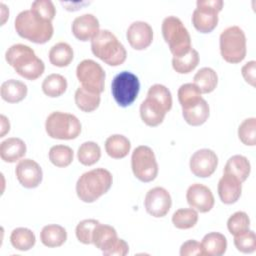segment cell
Listing matches in <instances>:
<instances>
[{"instance_id":"obj_1","label":"cell","mask_w":256,"mask_h":256,"mask_svg":"<svg viewBox=\"0 0 256 256\" xmlns=\"http://www.w3.org/2000/svg\"><path fill=\"white\" fill-rule=\"evenodd\" d=\"M7 63L17 74L27 80L38 79L45 70L44 62L38 58L34 50L24 44H14L5 53Z\"/></svg>"},{"instance_id":"obj_2","label":"cell","mask_w":256,"mask_h":256,"mask_svg":"<svg viewBox=\"0 0 256 256\" xmlns=\"http://www.w3.org/2000/svg\"><path fill=\"white\" fill-rule=\"evenodd\" d=\"M112 182V174L107 169H92L78 178L76 183L77 196L85 203H92L109 191Z\"/></svg>"},{"instance_id":"obj_3","label":"cell","mask_w":256,"mask_h":256,"mask_svg":"<svg viewBox=\"0 0 256 256\" xmlns=\"http://www.w3.org/2000/svg\"><path fill=\"white\" fill-rule=\"evenodd\" d=\"M14 26L20 37L36 44L48 42L54 33L52 22L41 19L31 10L20 12L15 18Z\"/></svg>"},{"instance_id":"obj_4","label":"cell","mask_w":256,"mask_h":256,"mask_svg":"<svg viewBox=\"0 0 256 256\" xmlns=\"http://www.w3.org/2000/svg\"><path fill=\"white\" fill-rule=\"evenodd\" d=\"M92 53L109 66L123 64L127 57L124 45L109 30H100L91 40Z\"/></svg>"},{"instance_id":"obj_5","label":"cell","mask_w":256,"mask_h":256,"mask_svg":"<svg viewBox=\"0 0 256 256\" xmlns=\"http://www.w3.org/2000/svg\"><path fill=\"white\" fill-rule=\"evenodd\" d=\"M161 29L163 38L173 56L184 55L192 48L190 34L178 17H166L162 22Z\"/></svg>"},{"instance_id":"obj_6","label":"cell","mask_w":256,"mask_h":256,"mask_svg":"<svg viewBox=\"0 0 256 256\" xmlns=\"http://www.w3.org/2000/svg\"><path fill=\"white\" fill-rule=\"evenodd\" d=\"M45 129L51 138L72 140L79 136L81 123L73 114L55 111L48 115L45 122Z\"/></svg>"},{"instance_id":"obj_7","label":"cell","mask_w":256,"mask_h":256,"mask_svg":"<svg viewBox=\"0 0 256 256\" xmlns=\"http://www.w3.org/2000/svg\"><path fill=\"white\" fill-rule=\"evenodd\" d=\"M220 52L228 63H240L246 56V37L239 26H230L220 34Z\"/></svg>"},{"instance_id":"obj_8","label":"cell","mask_w":256,"mask_h":256,"mask_svg":"<svg viewBox=\"0 0 256 256\" xmlns=\"http://www.w3.org/2000/svg\"><path fill=\"white\" fill-rule=\"evenodd\" d=\"M139 90L138 77L129 71L120 72L112 80V96L120 107L130 106L136 100Z\"/></svg>"},{"instance_id":"obj_9","label":"cell","mask_w":256,"mask_h":256,"mask_svg":"<svg viewBox=\"0 0 256 256\" xmlns=\"http://www.w3.org/2000/svg\"><path fill=\"white\" fill-rule=\"evenodd\" d=\"M131 168L138 180L146 183L153 181L158 174V164L153 150L146 145L136 147L131 156Z\"/></svg>"},{"instance_id":"obj_10","label":"cell","mask_w":256,"mask_h":256,"mask_svg":"<svg viewBox=\"0 0 256 256\" xmlns=\"http://www.w3.org/2000/svg\"><path fill=\"white\" fill-rule=\"evenodd\" d=\"M192 14V24L200 33L212 32L218 24V13L223 8L222 0H198Z\"/></svg>"},{"instance_id":"obj_11","label":"cell","mask_w":256,"mask_h":256,"mask_svg":"<svg viewBox=\"0 0 256 256\" xmlns=\"http://www.w3.org/2000/svg\"><path fill=\"white\" fill-rule=\"evenodd\" d=\"M76 76L81 86L101 94L105 89V71L94 60L85 59L76 68Z\"/></svg>"},{"instance_id":"obj_12","label":"cell","mask_w":256,"mask_h":256,"mask_svg":"<svg viewBox=\"0 0 256 256\" xmlns=\"http://www.w3.org/2000/svg\"><path fill=\"white\" fill-rule=\"evenodd\" d=\"M145 209L153 217H164L170 210L172 199L169 192L163 187H154L150 189L144 200Z\"/></svg>"},{"instance_id":"obj_13","label":"cell","mask_w":256,"mask_h":256,"mask_svg":"<svg viewBox=\"0 0 256 256\" xmlns=\"http://www.w3.org/2000/svg\"><path fill=\"white\" fill-rule=\"evenodd\" d=\"M189 165L191 172L195 176L206 178L215 172L218 166V157L213 150L203 148L197 150L191 156Z\"/></svg>"},{"instance_id":"obj_14","label":"cell","mask_w":256,"mask_h":256,"mask_svg":"<svg viewBox=\"0 0 256 256\" xmlns=\"http://www.w3.org/2000/svg\"><path fill=\"white\" fill-rule=\"evenodd\" d=\"M16 178L19 183L28 189L36 188L42 182L43 172L40 165L29 158L22 159L15 168Z\"/></svg>"},{"instance_id":"obj_15","label":"cell","mask_w":256,"mask_h":256,"mask_svg":"<svg viewBox=\"0 0 256 256\" xmlns=\"http://www.w3.org/2000/svg\"><path fill=\"white\" fill-rule=\"evenodd\" d=\"M186 199L189 206L200 213L209 212L213 208L215 202L210 188L200 183H195L189 186L186 192Z\"/></svg>"},{"instance_id":"obj_16","label":"cell","mask_w":256,"mask_h":256,"mask_svg":"<svg viewBox=\"0 0 256 256\" xmlns=\"http://www.w3.org/2000/svg\"><path fill=\"white\" fill-rule=\"evenodd\" d=\"M127 40L135 50H144L153 41L152 27L144 21H135L127 29Z\"/></svg>"},{"instance_id":"obj_17","label":"cell","mask_w":256,"mask_h":256,"mask_svg":"<svg viewBox=\"0 0 256 256\" xmlns=\"http://www.w3.org/2000/svg\"><path fill=\"white\" fill-rule=\"evenodd\" d=\"M98 19L93 14H83L74 19L72 33L80 41L92 40L100 31Z\"/></svg>"},{"instance_id":"obj_18","label":"cell","mask_w":256,"mask_h":256,"mask_svg":"<svg viewBox=\"0 0 256 256\" xmlns=\"http://www.w3.org/2000/svg\"><path fill=\"white\" fill-rule=\"evenodd\" d=\"M169 110L154 98L146 97L140 105V116L142 121L151 127L160 125Z\"/></svg>"},{"instance_id":"obj_19","label":"cell","mask_w":256,"mask_h":256,"mask_svg":"<svg viewBox=\"0 0 256 256\" xmlns=\"http://www.w3.org/2000/svg\"><path fill=\"white\" fill-rule=\"evenodd\" d=\"M218 195L224 204H233L238 201L242 192V182L235 176L223 174L218 182Z\"/></svg>"},{"instance_id":"obj_20","label":"cell","mask_w":256,"mask_h":256,"mask_svg":"<svg viewBox=\"0 0 256 256\" xmlns=\"http://www.w3.org/2000/svg\"><path fill=\"white\" fill-rule=\"evenodd\" d=\"M26 154L25 142L17 137L7 138L0 144V157L4 162L14 163Z\"/></svg>"},{"instance_id":"obj_21","label":"cell","mask_w":256,"mask_h":256,"mask_svg":"<svg viewBox=\"0 0 256 256\" xmlns=\"http://www.w3.org/2000/svg\"><path fill=\"white\" fill-rule=\"evenodd\" d=\"M117 240V232L112 226L101 224L100 222L96 225L92 235V244L101 250L103 255L115 244Z\"/></svg>"},{"instance_id":"obj_22","label":"cell","mask_w":256,"mask_h":256,"mask_svg":"<svg viewBox=\"0 0 256 256\" xmlns=\"http://www.w3.org/2000/svg\"><path fill=\"white\" fill-rule=\"evenodd\" d=\"M28 92L26 84L22 81L10 79L2 83L0 93L1 98L8 103H18L22 101Z\"/></svg>"},{"instance_id":"obj_23","label":"cell","mask_w":256,"mask_h":256,"mask_svg":"<svg viewBox=\"0 0 256 256\" xmlns=\"http://www.w3.org/2000/svg\"><path fill=\"white\" fill-rule=\"evenodd\" d=\"M203 255L221 256L226 252V237L219 232H210L206 234L201 241Z\"/></svg>"},{"instance_id":"obj_24","label":"cell","mask_w":256,"mask_h":256,"mask_svg":"<svg viewBox=\"0 0 256 256\" xmlns=\"http://www.w3.org/2000/svg\"><path fill=\"white\" fill-rule=\"evenodd\" d=\"M40 240L46 247H60L67 240V232L65 228L60 225L49 224L42 228L40 232Z\"/></svg>"},{"instance_id":"obj_25","label":"cell","mask_w":256,"mask_h":256,"mask_svg":"<svg viewBox=\"0 0 256 256\" xmlns=\"http://www.w3.org/2000/svg\"><path fill=\"white\" fill-rule=\"evenodd\" d=\"M209 114V105L203 98L195 105L182 109L184 120L191 126H200L204 124L208 119Z\"/></svg>"},{"instance_id":"obj_26","label":"cell","mask_w":256,"mask_h":256,"mask_svg":"<svg viewBox=\"0 0 256 256\" xmlns=\"http://www.w3.org/2000/svg\"><path fill=\"white\" fill-rule=\"evenodd\" d=\"M130 148V141L127 137L121 134L111 135L105 141V150L107 154L114 159H122L126 157Z\"/></svg>"},{"instance_id":"obj_27","label":"cell","mask_w":256,"mask_h":256,"mask_svg":"<svg viewBox=\"0 0 256 256\" xmlns=\"http://www.w3.org/2000/svg\"><path fill=\"white\" fill-rule=\"evenodd\" d=\"M251 171L249 160L242 155H234L228 159L224 167V173L235 176L241 182H244Z\"/></svg>"},{"instance_id":"obj_28","label":"cell","mask_w":256,"mask_h":256,"mask_svg":"<svg viewBox=\"0 0 256 256\" xmlns=\"http://www.w3.org/2000/svg\"><path fill=\"white\" fill-rule=\"evenodd\" d=\"M74 100L76 106L83 112H92L96 110L100 105V94L94 91L88 90L82 86L77 88Z\"/></svg>"},{"instance_id":"obj_29","label":"cell","mask_w":256,"mask_h":256,"mask_svg":"<svg viewBox=\"0 0 256 256\" xmlns=\"http://www.w3.org/2000/svg\"><path fill=\"white\" fill-rule=\"evenodd\" d=\"M74 57L72 47L66 42H59L53 45L49 51V61L56 67L68 66Z\"/></svg>"},{"instance_id":"obj_30","label":"cell","mask_w":256,"mask_h":256,"mask_svg":"<svg viewBox=\"0 0 256 256\" xmlns=\"http://www.w3.org/2000/svg\"><path fill=\"white\" fill-rule=\"evenodd\" d=\"M193 80V84L199 89L201 94H207L215 90L218 83V76L212 68L203 67L196 72Z\"/></svg>"},{"instance_id":"obj_31","label":"cell","mask_w":256,"mask_h":256,"mask_svg":"<svg viewBox=\"0 0 256 256\" xmlns=\"http://www.w3.org/2000/svg\"><path fill=\"white\" fill-rule=\"evenodd\" d=\"M10 242L15 249L19 251H28L35 245L36 237L30 229L19 227L11 232Z\"/></svg>"},{"instance_id":"obj_32","label":"cell","mask_w":256,"mask_h":256,"mask_svg":"<svg viewBox=\"0 0 256 256\" xmlns=\"http://www.w3.org/2000/svg\"><path fill=\"white\" fill-rule=\"evenodd\" d=\"M199 63V53L191 48L186 54L173 56L172 67L179 74H187L196 68Z\"/></svg>"},{"instance_id":"obj_33","label":"cell","mask_w":256,"mask_h":256,"mask_svg":"<svg viewBox=\"0 0 256 256\" xmlns=\"http://www.w3.org/2000/svg\"><path fill=\"white\" fill-rule=\"evenodd\" d=\"M67 89V80L60 74H50L42 82V91L51 98L59 97Z\"/></svg>"},{"instance_id":"obj_34","label":"cell","mask_w":256,"mask_h":256,"mask_svg":"<svg viewBox=\"0 0 256 256\" xmlns=\"http://www.w3.org/2000/svg\"><path fill=\"white\" fill-rule=\"evenodd\" d=\"M77 157L81 164L91 166L97 163L101 157L100 146L93 141L84 142L78 148Z\"/></svg>"},{"instance_id":"obj_35","label":"cell","mask_w":256,"mask_h":256,"mask_svg":"<svg viewBox=\"0 0 256 256\" xmlns=\"http://www.w3.org/2000/svg\"><path fill=\"white\" fill-rule=\"evenodd\" d=\"M73 150L66 145H55L49 150V160L56 167H67L73 161Z\"/></svg>"},{"instance_id":"obj_36","label":"cell","mask_w":256,"mask_h":256,"mask_svg":"<svg viewBox=\"0 0 256 256\" xmlns=\"http://www.w3.org/2000/svg\"><path fill=\"white\" fill-rule=\"evenodd\" d=\"M198 221V212L193 208H181L176 210L172 216V223L178 229H190Z\"/></svg>"},{"instance_id":"obj_37","label":"cell","mask_w":256,"mask_h":256,"mask_svg":"<svg viewBox=\"0 0 256 256\" xmlns=\"http://www.w3.org/2000/svg\"><path fill=\"white\" fill-rule=\"evenodd\" d=\"M177 96L182 109L195 105L202 99L201 92L193 83H185L181 85L178 89Z\"/></svg>"},{"instance_id":"obj_38","label":"cell","mask_w":256,"mask_h":256,"mask_svg":"<svg viewBox=\"0 0 256 256\" xmlns=\"http://www.w3.org/2000/svg\"><path fill=\"white\" fill-rule=\"evenodd\" d=\"M227 228L233 236L239 235L249 230L250 219L248 215L243 211L235 212L229 217L227 221Z\"/></svg>"},{"instance_id":"obj_39","label":"cell","mask_w":256,"mask_h":256,"mask_svg":"<svg viewBox=\"0 0 256 256\" xmlns=\"http://www.w3.org/2000/svg\"><path fill=\"white\" fill-rule=\"evenodd\" d=\"M238 137L240 141L247 146L256 144V118L245 119L238 128Z\"/></svg>"},{"instance_id":"obj_40","label":"cell","mask_w":256,"mask_h":256,"mask_svg":"<svg viewBox=\"0 0 256 256\" xmlns=\"http://www.w3.org/2000/svg\"><path fill=\"white\" fill-rule=\"evenodd\" d=\"M30 10L41 19L49 22H52L56 15L55 6L50 0H36L32 3Z\"/></svg>"},{"instance_id":"obj_41","label":"cell","mask_w":256,"mask_h":256,"mask_svg":"<svg viewBox=\"0 0 256 256\" xmlns=\"http://www.w3.org/2000/svg\"><path fill=\"white\" fill-rule=\"evenodd\" d=\"M99 221L95 219H85L78 223L75 229V234L79 242L83 244H92V235Z\"/></svg>"},{"instance_id":"obj_42","label":"cell","mask_w":256,"mask_h":256,"mask_svg":"<svg viewBox=\"0 0 256 256\" xmlns=\"http://www.w3.org/2000/svg\"><path fill=\"white\" fill-rule=\"evenodd\" d=\"M234 245L242 253H253L256 250V235L252 230L234 236Z\"/></svg>"},{"instance_id":"obj_43","label":"cell","mask_w":256,"mask_h":256,"mask_svg":"<svg viewBox=\"0 0 256 256\" xmlns=\"http://www.w3.org/2000/svg\"><path fill=\"white\" fill-rule=\"evenodd\" d=\"M148 97L154 98L160 103H162L169 111L172 108V95L170 90L162 84L152 85L147 93Z\"/></svg>"},{"instance_id":"obj_44","label":"cell","mask_w":256,"mask_h":256,"mask_svg":"<svg viewBox=\"0 0 256 256\" xmlns=\"http://www.w3.org/2000/svg\"><path fill=\"white\" fill-rule=\"evenodd\" d=\"M181 256H200L203 255L201 243L196 240H187L180 247Z\"/></svg>"},{"instance_id":"obj_45","label":"cell","mask_w":256,"mask_h":256,"mask_svg":"<svg viewBox=\"0 0 256 256\" xmlns=\"http://www.w3.org/2000/svg\"><path fill=\"white\" fill-rule=\"evenodd\" d=\"M241 73L245 81L251 86L255 87V77H256V62L254 60L247 62L241 69Z\"/></svg>"},{"instance_id":"obj_46","label":"cell","mask_w":256,"mask_h":256,"mask_svg":"<svg viewBox=\"0 0 256 256\" xmlns=\"http://www.w3.org/2000/svg\"><path fill=\"white\" fill-rule=\"evenodd\" d=\"M129 252V246L123 239H119L115 244L104 254L105 256H125Z\"/></svg>"},{"instance_id":"obj_47","label":"cell","mask_w":256,"mask_h":256,"mask_svg":"<svg viewBox=\"0 0 256 256\" xmlns=\"http://www.w3.org/2000/svg\"><path fill=\"white\" fill-rule=\"evenodd\" d=\"M1 120V132H0V137H4L5 134H7L10 130V123L8 118L5 115L0 116Z\"/></svg>"}]
</instances>
